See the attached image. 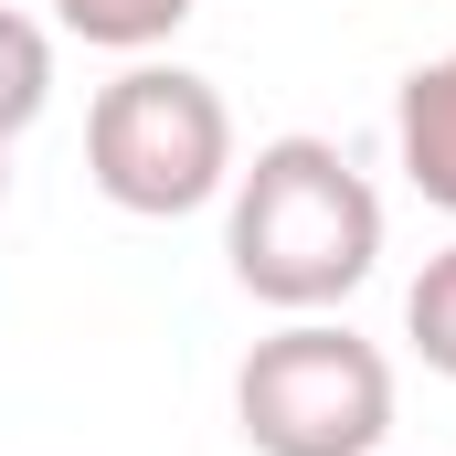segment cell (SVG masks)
Instances as JSON below:
<instances>
[{"instance_id": "5b68a950", "label": "cell", "mask_w": 456, "mask_h": 456, "mask_svg": "<svg viewBox=\"0 0 456 456\" xmlns=\"http://www.w3.org/2000/svg\"><path fill=\"white\" fill-rule=\"evenodd\" d=\"M202 0H53V32H75V43H96V53H159L181 21H191Z\"/></svg>"}, {"instance_id": "8992f818", "label": "cell", "mask_w": 456, "mask_h": 456, "mask_svg": "<svg viewBox=\"0 0 456 456\" xmlns=\"http://www.w3.org/2000/svg\"><path fill=\"white\" fill-rule=\"evenodd\" d=\"M53 107V32L32 11H0V138H21Z\"/></svg>"}, {"instance_id": "277c9868", "label": "cell", "mask_w": 456, "mask_h": 456, "mask_svg": "<svg viewBox=\"0 0 456 456\" xmlns=\"http://www.w3.org/2000/svg\"><path fill=\"white\" fill-rule=\"evenodd\" d=\"M393 149H403V181H414L436 213H456V53H436V64L403 75V96H393Z\"/></svg>"}, {"instance_id": "6da1fadb", "label": "cell", "mask_w": 456, "mask_h": 456, "mask_svg": "<svg viewBox=\"0 0 456 456\" xmlns=\"http://www.w3.org/2000/svg\"><path fill=\"white\" fill-rule=\"evenodd\" d=\"M224 255L233 287L287 308V319H330L350 287L382 265V191L340 159V138H265L255 159H233L224 191Z\"/></svg>"}, {"instance_id": "52a82bcc", "label": "cell", "mask_w": 456, "mask_h": 456, "mask_svg": "<svg viewBox=\"0 0 456 456\" xmlns=\"http://www.w3.org/2000/svg\"><path fill=\"white\" fill-rule=\"evenodd\" d=\"M403 340L425 350V371H446V382H456V244H446V255H425V276L403 287Z\"/></svg>"}, {"instance_id": "ba28073f", "label": "cell", "mask_w": 456, "mask_h": 456, "mask_svg": "<svg viewBox=\"0 0 456 456\" xmlns=\"http://www.w3.org/2000/svg\"><path fill=\"white\" fill-rule=\"evenodd\" d=\"M0 202H11V138H0Z\"/></svg>"}, {"instance_id": "7a4b0ae2", "label": "cell", "mask_w": 456, "mask_h": 456, "mask_svg": "<svg viewBox=\"0 0 456 456\" xmlns=\"http://www.w3.org/2000/svg\"><path fill=\"white\" fill-rule=\"evenodd\" d=\"M86 181L138 224H181L213 191H233V107L191 64H127L86 107Z\"/></svg>"}, {"instance_id": "3957f363", "label": "cell", "mask_w": 456, "mask_h": 456, "mask_svg": "<svg viewBox=\"0 0 456 456\" xmlns=\"http://www.w3.org/2000/svg\"><path fill=\"white\" fill-rule=\"evenodd\" d=\"M233 425L255 456H382L393 436V361L340 319H287L244 350Z\"/></svg>"}]
</instances>
